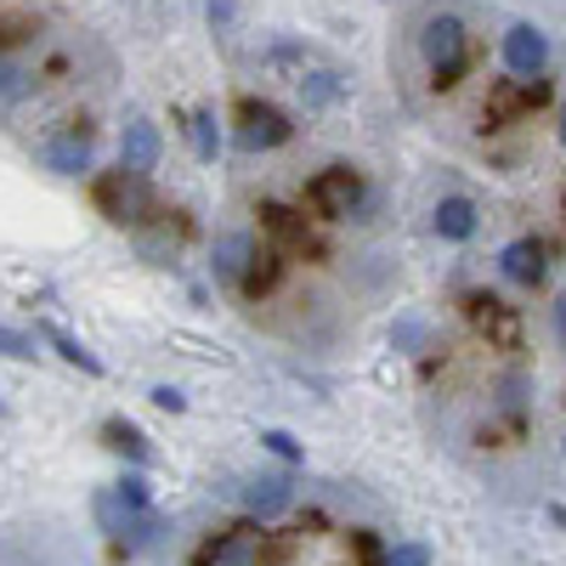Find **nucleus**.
Returning a JSON list of instances; mask_svg holds the SVG:
<instances>
[{
  "label": "nucleus",
  "instance_id": "9d476101",
  "mask_svg": "<svg viewBox=\"0 0 566 566\" xmlns=\"http://www.w3.org/2000/svg\"><path fill=\"white\" fill-rule=\"evenodd\" d=\"M250 255H255V239H250V232H221L216 250H210V272H216V283H239L244 266H250Z\"/></svg>",
  "mask_w": 566,
  "mask_h": 566
},
{
  "label": "nucleus",
  "instance_id": "6e6552de",
  "mask_svg": "<svg viewBox=\"0 0 566 566\" xmlns=\"http://www.w3.org/2000/svg\"><path fill=\"white\" fill-rule=\"evenodd\" d=\"M45 170H57V176H85L91 170V130L74 125V130H57L52 142L40 148Z\"/></svg>",
  "mask_w": 566,
  "mask_h": 566
},
{
  "label": "nucleus",
  "instance_id": "4468645a",
  "mask_svg": "<svg viewBox=\"0 0 566 566\" xmlns=\"http://www.w3.org/2000/svg\"><path fill=\"white\" fill-rule=\"evenodd\" d=\"M431 227H437V239H448V244H464L470 232H476V205H470L464 193H448V199L437 205Z\"/></svg>",
  "mask_w": 566,
  "mask_h": 566
},
{
  "label": "nucleus",
  "instance_id": "2eb2a0df",
  "mask_svg": "<svg viewBox=\"0 0 566 566\" xmlns=\"http://www.w3.org/2000/svg\"><path fill=\"white\" fill-rule=\"evenodd\" d=\"M277 277H283V255L277 250H255L250 266H244V277H239V290H244V301H261V295L277 290Z\"/></svg>",
  "mask_w": 566,
  "mask_h": 566
},
{
  "label": "nucleus",
  "instance_id": "412c9836",
  "mask_svg": "<svg viewBox=\"0 0 566 566\" xmlns=\"http://www.w3.org/2000/svg\"><path fill=\"white\" fill-rule=\"evenodd\" d=\"M23 97H29V74L0 57V108H12V103H23Z\"/></svg>",
  "mask_w": 566,
  "mask_h": 566
},
{
  "label": "nucleus",
  "instance_id": "393cba45",
  "mask_svg": "<svg viewBox=\"0 0 566 566\" xmlns=\"http://www.w3.org/2000/svg\"><path fill=\"white\" fill-rule=\"evenodd\" d=\"M391 346H397V352H419V346H424V323L402 317V323L391 328Z\"/></svg>",
  "mask_w": 566,
  "mask_h": 566
},
{
  "label": "nucleus",
  "instance_id": "1a4fd4ad",
  "mask_svg": "<svg viewBox=\"0 0 566 566\" xmlns=\"http://www.w3.org/2000/svg\"><path fill=\"white\" fill-rule=\"evenodd\" d=\"M239 499H244V510H250V522H272V515L290 510L295 488H290V476H255V482H244Z\"/></svg>",
  "mask_w": 566,
  "mask_h": 566
},
{
  "label": "nucleus",
  "instance_id": "7ed1b4c3",
  "mask_svg": "<svg viewBox=\"0 0 566 566\" xmlns=\"http://www.w3.org/2000/svg\"><path fill=\"white\" fill-rule=\"evenodd\" d=\"M97 205H103V216L108 221H119V227H142L154 216V199H148V181L142 176H125V170H108V176H97Z\"/></svg>",
  "mask_w": 566,
  "mask_h": 566
},
{
  "label": "nucleus",
  "instance_id": "aec40b11",
  "mask_svg": "<svg viewBox=\"0 0 566 566\" xmlns=\"http://www.w3.org/2000/svg\"><path fill=\"white\" fill-rule=\"evenodd\" d=\"M261 448H266L272 459H283V464H301V459H306V448H301L290 431H277V424H266V431H261Z\"/></svg>",
  "mask_w": 566,
  "mask_h": 566
},
{
  "label": "nucleus",
  "instance_id": "0eeeda50",
  "mask_svg": "<svg viewBox=\"0 0 566 566\" xmlns=\"http://www.w3.org/2000/svg\"><path fill=\"white\" fill-rule=\"evenodd\" d=\"M544 63H549V40H544V29L515 23V29L504 34V69H510L515 80H533V74H544Z\"/></svg>",
  "mask_w": 566,
  "mask_h": 566
},
{
  "label": "nucleus",
  "instance_id": "c85d7f7f",
  "mask_svg": "<svg viewBox=\"0 0 566 566\" xmlns=\"http://www.w3.org/2000/svg\"><path fill=\"white\" fill-rule=\"evenodd\" d=\"M29 29H34L29 18H0V45H12V40H23Z\"/></svg>",
  "mask_w": 566,
  "mask_h": 566
},
{
  "label": "nucleus",
  "instance_id": "f8f14e48",
  "mask_svg": "<svg viewBox=\"0 0 566 566\" xmlns=\"http://www.w3.org/2000/svg\"><path fill=\"white\" fill-rule=\"evenodd\" d=\"M499 266H504V277L510 283H527V290H533V283H544V244L538 239H515V244H504V255H499Z\"/></svg>",
  "mask_w": 566,
  "mask_h": 566
},
{
  "label": "nucleus",
  "instance_id": "c756f323",
  "mask_svg": "<svg viewBox=\"0 0 566 566\" xmlns=\"http://www.w3.org/2000/svg\"><path fill=\"white\" fill-rule=\"evenodd\" d=\"M522 391H527V380H522V374H510V380H504V408H522Z\"/></svg>",
  "mask_w": 566,
  "mask_h": 566
},
{
  "label": "nucleus",
  "instance_id": "20e7f679",
  "mask_svg": "<svg viewBox=\"0 0 566 566\" xmlns=\"http://www.w3.org/2000/svg\"><path fill=\"white\" fill-rule=\"evenodd\" d=\"M290 136H295V125H290V114H283V108H272V103H261V97H244V103H239V142H244L250 154L283 148Z\"/></svg>",
  "mask_w": 566,
  "mask_h": 566
},
{
  "label": "nucleus",
  "instance_id": "4be33fe9",
  "mask_svg": "<svg viewBox=\"0 0 566 566\" xmlns=\"http://www.w3.org/2000/svg\"><path fill=\"white\" fill-rule=\"evenodd\" d=\"M515 114H522V85H515V80H499V85H493V114H488V119H515Z\"/></svg>",
  "mask_w": 566,
  "mask_h": 566
},
{
  "label": "nucleus",
  "instance_id": "cd10ccee",
  "mask_svg": "<svg viewBox=\"0 0 566 566\" xmlns=\"http://www.w3.org/2000/svg\"><path fill=\"white\" fill-rule=\"evenodd\" d=\"M357 555H363V566H380V538H374L368 527L357 533Z\"/></svg>",
  "mask_w": 566,
  "mask_h": 566
},
{
  "label": "nucleus",
  "instance_id": "473e14b6",
  "mask_svg": "<svg viewBox=\"0 0 566 566\" xmlns=\"http://www.w3.org/2000/svg\"><path fill=\"white\" fill-rule=\"evenodd\" d=\"M560 142H566V103H560Z\"/></svg>",
  "mask_w": 566,
  "mask_h": 566
},
{
  "label": "nucleus",
  "instance_id": "39448f33",
  "mask_svg": "<svg viewBox=\"0 0 566 566\" xmlns=\"http://www.w3.org/2000/svg\"><path fill=\"white\" fill-rule=\"evenodd\" d=\"M464 312H470V323H476V328H482V335H488L493 346H504V352H515V346H522V312H515V306H504L499 295H488V290L464 295Z\"/></svg>",
  "mask_w": 566,
  "mask_h": 566
},
{
  "label": "nucleus",
  "instance_id": "a878e982",
  "mask_svg": "<svg viewBox=\"0 0 566 566\" xmlns=\"http://www.w3.org/2000/svg\"><path fill=\"white\" fill-rule=\"evenodd\" d=\"M538 103H549V80H544V74H533V80H522V114H533Z\"/></svg>",
  "mask_w": 566,
  "mask_h": 566
},
{
  "label": "nucleus",
  "instance_id": "f257e3e1",
  "mask_svg": "<svg viewBox=\"0 0 566 566\" xmlns=\"http://www.w3.org/2000/svg\"><path fill=\"white\" fill-rule=\"evenodd\" d=\"M419 52L437 74V91H453L459 74H464V23L453 12H431L419 23Z\"/></svg>",
  "mask_w": 566,
  "mask_h": 566
},
{
  "label": "nucleus",
  "instance_id": "a211bd4d",
  "mask_svg": "<svg viewBox=\"0 0 566 566\" xmlns=\"http://www.w3.org/2000/svg\"><path fill=\"white\" fill-rule=\"evenodd\" d=\"M181 130L193 136V154H199V159H216V154H221V125H216V108H193Z\"/></svg>",
  "mask_w": 566,
  "mask_h": 566
},
{
  "label": "nucleus",
  "instance_id": "bb28decb",
  "mask_svg": "<svg viewBox=\"0 0 566 566\" xmlns=\"http://www.w3.org/2000/svg\"><path fill=\"white\" fill-rule=\"evenodd\" d=\"M154 408H165V413H187V397H181L176 386H154Z\"/></svg>",
  "mask_w": 566,
  "mask_h": 566
},
{
  "label": "nucleus",
  "instance_id": "9b49d317",
  "mask_svg": "<svg viewBox=\"0 0 566 566\" xmlns=\"http://www.w3.org/2000/svg\"><path fill=\"white\" fill-rule=\"evenodd\" d=\"M261 227L272 232V239L283 244V250H312V227H306V216L301 210H290V205H261Z\"/></svg>",
  "mask_w": 566,
  "mask_h": 566
},
{
  "label": "nucleus",
  "instance_id": "2f4dec72",
  "mask_svg": "<svg viewBox=\"0 0 566 566\" xmlns=\"http://www.w3.org/2000/svg\"><path fill=\"white\" fill-rule=\"evenodd\" d=\"M555 335H560V340H566V295H560V301H555Z\"/></svg>",
  "mask_w": 566,
  "mask_h": 566
},
{
  "label": "nucleus",
  "instance_id": "dca6fc26",
  "mask_svg": "<svg viewBox=\"0 0 566 566\" xmlns=\"http://www.w3.org/2000/svg\"><path fill=\"white\" fill-rule=\"evenodd\" d=\"M40 335H45V340H52V346H57V357H63V363H74V368H85V374H91V380H97V374H108V368H103V357H97V352H91L85 340H74V335H69V328H57V323H40Z\"/></svg>",
  "mask_w": 566,
  "mask_h": 566
},
{
  "label": "nucleus",
  "instance_id": "7c9ffc66",
  "mask_svg": "<svg viewBox=\"0 0 566 566\" xmlns=\"http://www.w3.org/2000/svg\"><path fill=\"white\" fill-rule=\"evenodd\" d=\"M232 12H239V0H210V23H232Z\"/></svg>",
  "mask_w": 566,
  "mask_h": 566
},
{
  "label": "nucleus",
  "instance_id": "f3484780",
  "mask_svg": "<svg viewBox=\"0 0 566 566\" xmlns=\"http://www.w3.org/2000/svg\"><path fill=\"white\" fill-rule=\"evenodd\" d=\"M91 515H97V527H103L114 544H125V533H130V522H136V515L114 499V488H103L97 499H91Z\"/></svg>",
  "mask_w": 566,
  "mask_h": 566
},
{
  "label": "nucleus",
  "instance_id": "72a5a7b5",
  "mask_svg": "<svg viewBox=\"0 0 566 566\" xmlns=\"http://www.w3.org/2000/svg\"><path fill=\"white\" fill-rule=\"evenodd\" d=\"M560 210H566V199H560Z\"/></svg>",
  "mask_w": 566,
  "mask_h": 566
},
{
  "label": "nucleus",
  "instance_id": "6ab92c4d",
  "mask_svg": "<svg viewBox=\"0 0 566 566\" xmlns=\"http://www.w3.org/2000/svg\"><path fill=\"white\" fill-rule=\"evenodd\" d=\"M114 499L130 510V515H142V510H154V488H148V476L142 470H125V476L114 482Z\"/></svg>",
  "mask_w": 566,
  "mask_h": 566
},
{
  "label": "nucleus",
  "instance_id": "b1692460",
  "mask_svg": "<svg viewBox=\"0 0 566 566\" xmlns=\"http://www.w3.org/2000/svg\"><path fill=\"white\" fill-rule=\"evenodd\" d=\"M380 566H431V544H397L380 555Z\"/></svg>",
  "mask_w": 566,
  "mask_h": 566
},
{
  "label": "nucleus",
  "instance_id": "ddd939ff",
  "mask_svg": "<svg viewBox=\"0 0 566 566\" xmlns=\"http://www.w3.org/2000/svg\"><path fill=\"white\" fill-rule=\"evenodd\" d=\"M103 442H108L114 453H125L136 470H142V464H154V442H148V431H142V424H130V419H119V413L103 419Z\"/></svg>",
  "mask_w": 566,
  "mask_h": 566
},
{
  "label": "nucleus",
  "instance_id": "423d86ee",
  "mask_svg": "<svg viewBox=\"0 0 566 566\" xmlns=\"http://www.w3.org/2000/svg\"><path fill=\"white\" fill-rule=\"evenodd\" d=\"M159 154H165L159 125H154V119H130V125H125V136H119V170L148 181V176L159 170Z\"/></svg>",
  "mask_w": 566,
  "mask_h": 566
},
{
  "label": "nucleus",
  "instance_id": "f03ea898",
  "mask_svg": "<svg viewBox=\"0 0 566 566\" xmlns=\"http://www.w3.org/2000/svg\"><path fill=\"white\" fill-rule=\"evenodd\" d=\"M306 205H312L323 221H346V216H357V205H363V181H357V170H352V165H328V170H317V176L306 181Z\"/></svg>",
  "mask_w": 566,
  "mask_h": 566
},
{
  "label": "nucleus",
  "instance_id": "5701e85b",
  "mask_svg": "<svg viewBox=\"0 0 566 566\" xmlns=\"http://www.w3.org/2000/svg\"><path fill=\"white\" fill-rule=\"evenodd\" d=\"M0 357H12V363H34L40 352H34V340H29V335H18V328L0 323Z\"/></svg>",
  "mask_w": 566,
  "mask_h": 566
}]
</instances>
